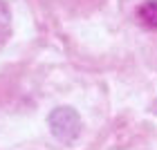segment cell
<instances>
[{"label":"cell","instance_id":"6da1fadb","mask_svg":"<svg viewBox=\"0 0 157 150\" xmlns=\"http://www.w3.org/2000/svg\"><path fill=\"white\" fill-rule=\"evenodd\" d=\"M49 126H52L56 137L63 139V132H65L63 128H67V139H74L76 137L74 130H78V117H76V112L70 110V108H59L49 117Z\"/></svg>","mask_w":157,"mask_h":150},{"label":"cell","instance_id":"7a4b0ae2","mask_svg":"<svg viewBox=\"0 0 157 150\" xmlns=\"http://www.w3.org/2000/svg\"><path fill=\"white\" fill-rule=\"evenodd\" d=\"M137 20H139L144 27L155 29V27H157V0H146L144 5H139V9H137Z\"/></svg>","mask_w":157,"mask_h":150}]
</instances>
